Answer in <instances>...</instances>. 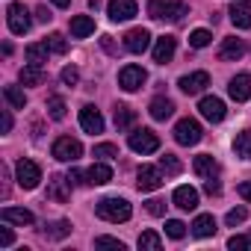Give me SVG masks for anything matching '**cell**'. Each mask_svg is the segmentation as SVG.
Listing matches in <instances>:
<instances>
[{
    "mask_svg": "<svg viewBox=\"0 0 251 251\" xmlns=\"http://www.w3.org/2000/svg\"><path fill=\"white\" fill-rule=\"evenodd\" d=\"M95 213L103 219V222H127L130 216H133V207L124 201V198H103V201H98V207H95Z\"/></svg>",
    "mask_w": 251,
    "mask_h": 251,
    "instance_id": "6da1fadb",
    "label": "cell"
},
{
    "mask_svg": "<svg viewBox=\"0 0 251 251\" xmlns=\"http://www.w3.org/2000/svg\"><path fill=\"white\" fill-rule=\"evenodd\" d=\"M186 12H189V6L180 3V0H151L148 3V15L154 21H180Z\"/></svg>",
    "mask_w": 251,
    "mask_h": 251,
    "instance_id": "7a4b0ae2",
    "label": "cell"
},
{
    "mask_svg": "<svg viewBox=\"0 0 251 251\" xmlns=\"http://www.w3.org/2000/svg\"><path fill=\"white\" fill-rule=\"evenodd\" d=\"M201 136H204V130H201V124L195 121V118H180L177 124H175V142L177 145H198L201 142Z\"/></svg>",
    "mask_w": 251,
    "mask_h": 251,
    "instance_id": "3957f363",
    "label": "cell"
},
{
    "mask_svg": "<svg viewBox=\"0 0 251 251\" xmlns=\"http://www.w3.org/2000/svg\"><path fill=\"white\" fill-rule=\"evenodd\" d=\"M127 142H130V148H133L136 154H154V151H160V136H157L154 130H148V127L133 130V133L127 136Z\"/></svg>",
    "mask_w": 251,
    "mask_h": 251,
    "instance_id": "277c9868",
    "label": "cell"
},
{
    "mask_svg": "<svg viewBox=\"0 0 251 251\" xmlns=\"http://www.w3.org/2000/svg\"><path fill=\"white\" fill-rule=\"evenodd\" d=\"M50 151H53V157H56L59 163H77V160L83 157V145H80L77 139H71V136H59Z\"/></svg>",
    "mask_w": 251,
    "mask_h": 251,
    "instance_id": "5b68a950",
    "label": "cell"
},
{
    "mask_svg": "<svg viewBox=\"0 0 251 251\" xmlns=\"http://www.w3.org/2000/svg\"><path fill=\"white\" fill-rule=\"evenodd\" d=\"M15 177H18V186L21 189H36L39 186V180H42V169L33 163V160H18L15 163Z\"/></svg>",
    "mask_w": 251,
    "mask_h": 251,
    "instance_id": "8992f818",
    "label": "cell"
},
{
    "mask_svg": "<svg viewBox=\"0 0 251 251\" xmlns=\"http://www.w3.org/2000/svg\"><path fill=\"white\" fill-rule=\"evenodd\" d=\"M145 80H148V71H145L142 65H124V68L118 71V86H121L124 92H136V89H142Z\"/></svg>",
    "mask_w": 251,
    "mask_h": 251,
    "instance_id": "52a82bcc",
    "label": "cell"
},
{
    "mask_svg": "<svg viewBox=\"0 0 251 251\" xmlns=\"http://www.w3.org/2000/svg\"><path fill=\"white\" fill-rule=\"evenodd\" d=\"M6 18H9V30L15 33V36H24L27 30H30V12H27V6L24 3H9V9H6Z\"/></svg>",
    "mask_w": 251,
    "mask_h": 251,
    "instance_id": "ba28073f",
    "label": "cell"
},
{
    "mask_svg": "<svg viewBox=\"0 0 251 251\" xmlns=\"http://www.w3.org/2000/svg\"><path fill=\"white\" fill-rule=\"evenodd\" d=\"M198 112H201L207 121H213V124L225 121V115H227V109H225V100H222V98H216V95H207V98H201V103H198Z\"/></svg>",
    "mask_w": 251,
    "mask_h": 251,
    "instance_id": "9c48e42d",
    "label": "cell"
},
{
    "mask_svg": "<svg viewBox=\"0 0 251 251\" xmlns=\"http://www.w3.org/2000/svg\"><path fill=\"white\" fill-rule=\"evenodd\" d=\"M139 12V6H136V0H109V6H106V15H109V21H130L133 15Z\"/></svg>",
    "mask_w": 251,
    "mask_h": 251,
    "instance_id": "30bf717a",
    "label": "cell"
},
{
    "mask_svg": "<svg viewBox=\"0 0 251 251\" xmlns=\"http://www.w3.org/2000/svg\"><path fill=\"white\" fill-rule=\"evenodd\" d=\"M136 186L142 192H154L163 186V169H154V166H142L139 175H136Z\"/></svg>",
    "mask_w": 251,
    "mask_h": 251,
    "instance_id": "8fae6325",
    "label": "cell"
},
{
    "mask_svg": "<svg viewBox=\"0 0 251 251\" xmlns=\"http://www.w3.org/2000/svg\"><path fill=\"white\" fill-rule=\"evenodd\" d=\"M124 48H127L130 53H145L151 48V33L145 27H133L127 36H124Z\"/></svg>",
    "mask_w": 251,
    "mask_h": 251,
    "instance_id": "7c38bea8",
    "label": "cell"
},
{
    "mask_svg": "<svg viewBox=\"0 0 251 251\" xmlns=\"http://www.w3.org/2000/svg\"><path fill=\"white\" fill-rule=\"evenodd\" d=\"M80 127H83L86 133H92V136H95V133H103V115H100L92 103L80 109Z\"/></svg>",
    "mask_w": 251,
    "mask_h": 251,
    "instance_id": "4fadbf2b",
    "label": "cell"
},
{
    "mask_svg": "<svg viewBox=\"0 0 251 251\" xmlns=\"http://www.w3.org/2000/svg\"><path fill=\"white\" fill-rule=\"evenodd\" d=\"M180 92H186V95H198V92H204L207 86H210V74L207 71H195V74H186V77H180Z\"/></svg>",
    "mask_w": 251,
    "mask_h": 251,
    "instance_id": "5bb4252c",
    "label": "cell"
},
{
    "mask_svg": "<svg viewBox=\"0 0 251 251\" xmlns=\"http://www.w3.org/2000/svg\"><path fill=\"white\" fill-rule=\"evenodd\" d=\"M175 50H177V39H175V36H163V39H157V45H154V62H157V65L172 62Z\"/></svg>",
    "mask_w": 251,
    "mask_h": 251,
    "instance_id": "9a60e30c",
    "label": "cell"
},
{
    "mask_svg": "<svg viewBox=\"0 0 251 251\" xmlns=\"http://www.w3.org/2000/svg\"><path fill=\"white\" fill-rule=\"evenodd\" d=\"M227 95H230L236 103L248 100V98H251V74H236V77L230 80V86H227Z\"/></svg>",
    "mask_w": 251,
    "mask_h": 251,
    "instance_id": "2e32d148",
    "label": "cell"
},
{
    "mask_svg": "<svg viewBox=\"0 0 251 251\" xmlns=\"http://www.w3.org/2000/svg\"><path fill=\"white\" fill-rule=\"evenodd\" d=\"M242 53H245L242 39H225L222 48H219V59L222 62H236V59H242Z\"/></svg>",
    "mask_w": 251,
    "mask_h": 251,
    "instance_id": "e0dca14e",
    "label": "cell"
},
{
    "mask_svg": "<svg viewBox=\"0 0 251 251\" xmlns=\"http://www.w3.org/2000/svg\"><path fill=\"white\" fill-rule=\"evenodd\" d=\"M172 201H175V207H180V210H195V207H198V189H192V186H177L175 195H172Z\"/></svg>",
    "mask_w": 251,
    "mask_h": 251,
    "instance_id": "ac0fdd59",
    "label": "cell"
},
{
    "mask_svg": "<svg viewBox=\"0 0 251 251\" xmlns=\"http://www.w3.org/2000/svg\"><path fill=\"white\" fill-rule=\"evenodd\" d=\"M230 21L239 30H248L251 27V0H239V3L230 6Z\"/></svg>",
    "mask_w": 251,
    "mask_h": 251,
    "instance_id": "d6986e66",
    "label": "cell"
},
{
    "mask_svg": "<svg viewBox=\"0 0 251 251\" xmlns=\"http://www.w3.org/2000/svg\"><path fill=\"white\" fill-rule=\"evenodd\" d=\"M192 166H195V175H198V177H204V180H210V177H219V163H216L210 154H198Z\"/></svg>",
    "mask_w": 251,
    "mask_h": 251,
    "instance_id": "ffe728a7",
    "label": "cell"
},
{
    "mask_svg": "<svg viewBox=\"0 0 251 251\" xmlns=\"http://www.w3.org/2000/svg\"><path fill=\"white\" fill-rule=\"evenodd\" d=\"M0 219L6 225H33V213L24 207H3L0 210Z\"/></svg>",
    "mask_w": 251,
    "mask_h": 251,
    "instance_id": "44dd1931",
    "label": "cell"
},
{
    "mask_svg": "<svg viewBox=\"0 0 251 251\" xmlns=\"http://www.w3.org/2000/svg\"><path fill=\"white\" fill-rule=\"evenodd\" d=\"M112 180V169L106 166V163H95L89 172H86V183L89 186H103V183H109Z\"/></svg>",
    "mask_w": 251,
    "mask_h": 251,
    "instance_id": "7402d4cb",
    "label": "cell"
},
{
    "mask_svg": "<svg viewBox=\"0 0 251 251\" xmlns=\"http://www.w3.org/2000/svg\"><path fill=\"white\" fill-rule=\"evenodd\" d=\"M68 186H71V183H68V177L53 175V177L48 180V198H50V201H68V195H71V192H68Z\"/></svg>",
    "mask_w": 251,
    "mask_h": 251,
    "instance_id": "603a6c76",
    "label": "cell"
},
{
    "mask_svg": "<svg viewBox=\"0 0 251 251\" xmlns=\"http://www.w3.org/2000/svg\"><path fill=\"white\" fill-rule=\"evenodd\" d=\"M148 112H151V118H157V121H166V118H172V112H175V103L169 100V98H154L151 100V106H148Z\"/></svg>",
    "mask_w": 251,
    "mask_h": 251,
    "instance_id": "cb8c5ba5",
    "label": "cell"
},
{
    "mask_svg": "<svg viewBox=\"0 0 251 251\" xmlns=\"http://www.w3.org/2000/svg\"><path fill=\"white\" fill-rule=\"evenodd\" d=\"M48 53H50V45H48V42L27 45V50H24L27 62H33V65H45V62H48Z\"/></svg>",
    "mask_w": 251,
    "mask_h": 251,
    "instance_id": "d4e9b609",
    "label": "cell"
},
{
    "mask_svg": "<svg viewBox=\"0 0 251 251\" xmlns=\"http://www.w3.org/2000/svg\"><path fill=\"white\" fill-rule=\"evenodd\" d=\"M216 230H219V227H216V219H213L210 213H201V216L192 222V233L201 236V239H204V236H213Z\"/></svg>",
    "mask_w": 251,
    "mask_h": 251,
    "instance_id": "484cf974",
    "label": "cell"
},
{
    "mask_svg": "<svg viewBox=\"0 0 251 251\" xmlns=\"http://www.w3.org/2000/svg\"><path fill=\"white\" fill-rule=\"evenodd\" d=\"M92 33H95V21H92L89 15L71 18V36H74V39H86V36H92Z\"/></svg>",
    "mask_w": 251,
    "mask_h": 251,
    "instance_id": "4316f807",
    "label": "cell"
},
{
    "mask_svg": "<svg viewBox=\"0 0 251 251\" xmlns=\"http://www.w3.org/2000/svg\"><path fill=\"white\" fill-rule=\"evenodd\" d=\"M133 121H136V112H133L130 106H124V103L115 106V127H118V130H130Z\"/></svg>",
    "mask_w": 251,
    "mask_h": 251,
    "instance_id": "83f0119b",
    "label": "cell"
},
{
    "mask_svg": "<svg viewBox=\"0 0 251 251\" xmlns=\"http://www.w3.org/2000/svg\"><path fill=\"white\" fill-rule=\"evenodd\" d=\"M18 77H21L24 86H42V83H45V71H42V65H33V62H30L27 68H21Z\"/></svg>",
    "mask_w": 251,
    "mask_h": 251,
    "instance_id": "f1b7e54d",
    "label": "cell"
},
{
    "mask_svg": "<svg viewBox=\"0 0 251 251\" xmlns=\"http://www.w3.org/2000/svg\"><path fill=\"white\" fill-rule=\"evenodd\" d=\"M233 151H236L242 160H251V130L236 133V139H233Z\"/></svg>",
    "mask_w": 251,
    "mask_h": 251,
    "instance_id": "f546056e",
    "label": "cell"
},
{
    "mask_svg": "<svg viewBox=\"0 0 251 251\" xmlns=\"http://www.w3.org/2000/svg\"><path fill=\"white\" fill-rule=\"evenodd\" d=\"M3 98H6L9 106H15V109H24V106H27V95H24L18 86H6V89H3Z\"/></svg>",
    "mask_w": 251,
    "mask_h": 251,
    "instance_id": "4dcf8cb0",
    "label": "cell"
},
{
    "mask_svg": "<svg viewBox=\"0 0 251 251\" xmlns=\"http://www.w3.org/2000/svg\"><path fill=\"white\" fill-rule=\"evenodd\" d=\"M139 248L160 251V248H163V239H160V233H154V230H142V233H139Z\"/></svg>",
    "mask_w": 251,
    "mask_h": 251,
    "instance_id": "1f68e13d",
    "label": "cell"
},
{
    "mask_svg": "<svg viewBox=\"0 0 251 251\" xmlns=\"http://www.w3.org/2000/svg\"><path fill=\"white\" fill-rule=\"evenodd\" d=\"M160 169H163L166 175H180V172H183V166H180V160H177L175 154H163V157H160Z\"/></svg>",
    "mask_w": 251,
    "mask_h": 251,
    "instance_id": "d6a6232c",
    "label": "cell"
},
{
    "mask_svg": "<svg viewBox=\"0 0 251 251\" xmlns=\"http://www.w3.org/2000/svg\"><path fill=\"white\" fill-rule=\"evenodd\" d=\"M68 233H71V225H68V222H53V225L45 227V236H48V239H62V236H68Z\"/></svg>",
    "mask_w": 251,
    "mask_h": 251,
    "instance_id": "836d02e7",
    "label": "cell"
},
{
    "mask_svg": "<svg viewBox=\"0 0 251 251\" xmlns=\"http://www.w3.org/2000/svg\"><path fill=\"white\" fill-rule=\"evenodd\" d=\"M48 115H50L53 121H62V118H65V100L53 95V98L48 100Z\"/></svg>",
    "mask_w": 251,
    "mask_h": 251,
    "instance_id": "e575fe53",
    "label": "cell"
},
{
    "mask_svg": "<svg viewBox=\"0 0 251 251\" xmlns=\"http://www.w3.org/2000/svg\"><path fill=\"white\" fill-rule=\"evenodd\" d=\"M92 154L100 157V160H115V157H118V148H115L112 142H100V145L92 148Z\"/></svg>",
    "mask_w": 251,
    "mask_h": 251,
    "instance_id": "d590c367",
    "label": "cell"
},
{
    "mask_svg": "<svg viewBox=\"0 0 251 251\" xmlns=\"http://www.w3.org/2000/svg\"><path fill=\"white\" fill-rule=\"evenodd\" d=\"M166 233H169L172 239H183V236H186V225H183L180 219H169V222H166Z\"/></svg>",
    "mask_w": 251,
    "mask_h": 251,
    "instance_id": "8d00e7d4",
    "label": "cell"
},
{
    "mask_svg": "<svg viewBox=\"0 0 251 251\" xmlns=\"http://www.w3.org/2000/svg\"><path fill=\"white\" fill-rule=\"evenodd\" d=\"M210 42H213L210 30H192V36H189V45H192V48H207Z\"/></svg>",
    "mask_w": 251,
    "mask_h": 251,
    "instance_id": "74e56055",
    "label": "cell"
},
{
    "mask_svg": "<svg viewBox=\"0 0 251 251\" xmlns=\"http://www.w3.org/2000/svg\"><path fill=\"white\" fill-rule=\"evenodd\" d=\"M248 219V210L245 207H233L227 216H225V222H227V227H236V225H242Z\"/></svg>",
    "mask_w": 251,
    "mask_h": 251,
    "instance_id": "f35d334b",
    "label": "cell"
},
{
    "mask_svg": "<svg viewBox=\"0 0 251 251\" xmlns=\"http://www.w3.org/2000/svg\"><path fill=\"white\" fill-rule=\"evenodd\" d=\"M48 45H50V50H53V53H65V50H68V42H65V36H62V33H53V36L48 39Z\"/></svg>",
    "mask_w": 251,
    "mask_h": 251,
    "instance_id": "ab89813d",
    "label": "cell"
},
{
    "mask_svg": "<svg viewBox=\"0 0 251 251\" xmlns=\"http://www.w3.org/2000/svg\"><path fill=\"white\" fill-rule=\"evenodd\" d=\"M95 245L98 248H118V251H124V242L121 239H112V236H98Z\"/></svg>",
    "mask_w": 251,
    "mask_h": 251,
    "instance_id": "60d3db41",
    "label": "cell"
},
{
    "mask_svg": "<svg viewBox=\"0 0 251 251\" xmlns=\"http://www.w3.org/2000/svg\"><path fill=\"white\" fill-rule=\"evenodd\" d=\"M77 80H80V74H77V68H62V83L65 86H77Z\"/></svg>",
    "mask_w": 251,
    "mask_h": 251,
    "instance_id": "b9f144b4",
    "label": "cell"
},
{
    "mask_svg": "<svg viewBox=\"0 0 251 251\" xmlns=\"http://www.w3.org/2000/svg\"><path fill=\"white\" fill-rule=\"evenodd\" d=\"M148 213H151V216H163V213H166V201H163V198H151V201H148Z\"/></svg>",
    "mask_w": 251,
    "mask_h": 251,
    "instance_id": "7bdbcfd3",
    "label": "cell"
},
{
    "mask_svg": "<svg viewBox=\"0 0 251 251\" xmlns=\"http://www.w3.org/2000/svg\"><path fill=\"white\" fill-rule=\"evenodd\" d=\"M248 245H251V236H230L227 239V248H233V251L236 248H248Z\"/></svg>",
    "mask_w": 251,
    "mask_h": 251,
    "instance_id": "ee69618b",
    "label": "cell"
},
{
    "mask_svg": "<svg viewBox=\"0 0 251 251\" xmlns=\"http://www.w3.org/2000/svg\"><path fill=\"white\" fill-rule=\"evenodd\" d=\"M68 183H71V186H80V183H86V172H80V169H71V172H68Z\"/></svg>",
    "mask_w": 251,
    "mask_h": 251,
    "instance_id": "f6af8a7d",
    "label": "cell"
},
{
    "mask_svg": "<svg viewBox=\"0 0 251 251\" xmlns=\"http://www.w3.org/2000/svg\"><path fill=\"white\" fill-rule=\"evenodd\" d=\"M204 192H207V195H219V192H222V183H219V177H210V180H204Z\"/></svg>",
    "mask_w": 251,
    "mask_h": 251,
    "instance_id": "bcb514c9",
    "label": "cell"
},
{
    "mask_svg": "<svg viewBox=\"0 0 251 251\" xmlns=\"http://www.w3.org/2000/svg\"><path fill=\"white\" fill-rule=\"evenodd\" d=\"M15 242V236H12V230L9 227H0V245H3V248H9Z\"/></svg>",
    "mask_w": 251,
    "mask_h": 251,
    "instance_id": "7dc6e473",
    "label": "cell"
},
{
    "mask_svg": "<svg viewBox=\"0 0 251 251\" xmlns=\"http://www.w3.org/2000/svg\"><path fill=\"white\" fill-rule=\"evenodd\" d=\"M100 45H103V50H106V53H112V56H118V48H115V42H112V36H103V39H100Z\"/></svg>",
    "mask_w": 251,
    "mask_h": 251,
    "instance_id": "c3c4849f",
    "label": "cell"
},
{
    "mask_svg": "<svg viewBox=\"0 0 251 251\" xmlns=\"http://www.w3.org/2000/svg\"><path fill=\"white\" fill-rule=\"evenodd\" d=\"M36 18H39L42 24H48V21H50L53 15H50V9H48V6H39V9H36Z\"/></svg>",
    "mask_w": 251,
    "mask_h": 251,
    "instance_id": "681fc988",
    "label": "cell"
},
{
    "mask_svg": "<svg viewBox=\"0 0 251 251\" xmlns=\"http://www.w3.org/2000/svg\"><path fill=\"white\" fill-rule=\"evenodd\" d=\"M239 195H242V201H248V204H251V180L239 183Z\"/></svg>",
    "mask_w": 251,
    "mask_h": 251,
    "instance_id": "f907efd6",
    "label": "cell"
},
{
    "mask_svg": "<svg viewBox=\"0 0 251 251\" xmlns=\"http://www.w3.org/2000/svg\"><path fill=\"white\" fill-rule=\"evenodd\" d=\"M12 130V115H9V109H3V133H9Z\"/></svg>",
    "mask_w": 251,
    "mask_h": 251,
    "instance_id": "816d5d0a",
    "label": "cell"
},
{
    "mask_svg": "<svg viewBox=\"0 0 251 251\" xmlns=\"http://www.w3.org/2000/svg\"><path fill=\"white\" fill-rule=\"evenodd\" d=\"M53 3H56L59 9H65V6H71V0H53Z\"/></svg>",
    "mask_w": 251,
    "mask_h": 251,
    "instance_id": "f5cc1de1",
    "label": "cell"
},
{
    "mask_svg": "<svg viewBox=\"0 0 251 251\" xmlns=\"http://www.w3.org/2000/svg\"><path fill=\"white\" fill-rule=\"evenodd\" d=\"M248 236H251V233H248Z\"/></svg>",
    "mask_w": 251,
    "mask_h": 251,
    "instance_id": "db71d44e",
    "label": "cell"
}]
</instances>
